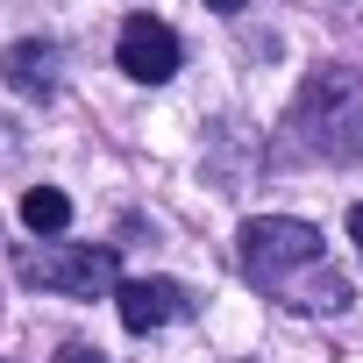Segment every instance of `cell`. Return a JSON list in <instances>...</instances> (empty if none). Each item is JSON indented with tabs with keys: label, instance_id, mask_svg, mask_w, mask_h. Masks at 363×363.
I'll use <instances>...</instances> for the list:
<instances>
[{
	"label": "cell",
	"instance_id": "10",
	"mask_svg": "<svg viewBox=\"0 0 363 363\" xmlns=\"http://www.w3.org/2000/svg\"><path fill=\"white\" fill-rule=\"evenodd\" d=\"M207 8H214V15H242V0H207Z\"/></svg>",
	"mask_w": 363,
	"mask_h": 363
},
{
	"label": "cell",
	"instance_id": "6",
	"mask_svg": "<svg viewBox=\"0 0 363 363\" xmlns=\"http://www.w3.org/2000/svg\"><path fill=\"white\" fill-rule=\"evenodd\" d=\"M0 72H8V86L22 100H50L57 93V72H65V50L29 36V43H8V57H0Z\"/></svg>",
	"mask_w": 363,
	"mask_h": 363
},
{
	"label": "cell",
	"instance_id": "11",
	"mask_svg": "<svg viewBox=\"0 0 363 363\" xmlns=\"http://www.w3.org/2000/svg\"><path fill=\"white\" fill-rule=\"evenodd\" d=\"M235 363H242V356H235Z\"/></svg>",
	"mask_w": 363,
	"mask_h": 363
},
{
	"label": "cell",
	"instance_id": "2",
	"mask_svg": "<svg viewBox=\"0 0 363 363\" xmlns=\"http://www.w3.org/2000/svg\"><path fill=\"white\" fill-rule=\"evenodd\" d=\"M285 128H292L313 157H328V164H356V157H363V72H349V65H320V72H306V86H299Z\"/></svg>",
	"mask_w": 363,
	"mask_h": 363
},
{
	"label": "cell",
	"instance_id": "1",
	"mask_svg": "<svg viewBox=\"0 0 363 363\" xmlns=\"http://www.w3.org/2000/svg\"><path fill=\"white\" fill-rule=\"evenodd\" d=\"M235 271H242L257 292L285 299V306H299V299H306V292H299V278H313L320 292H342V299H349V285L328 271L320 228H306V221H285V214L242 221V235H235Z\"/></svg>",
	"mask_w": 363,
	"mask_h": 363
},
{
	"label": "cell",
	"instance_id": "4",
	"mask_svg": "<svg viewBox=\"0 0 363 363\" xmlns=\"http://www.w3.org/2000/svg\"><path fill=\"white\" fill-rule=\"evenodd\" d=\"M114 57H121V72H128L135 86H164V79H178V36H171L164 15H128Z\"/></svg>",
	"mask_w": 363,
	"mask_h": 363
},
{
	"label": "cell",
	"instance_id": "9",
	"mask_svg": "<svg viewBox=\"0 0 363 363\" xmlns=\"http://www.w3.org/2000/svg\"><path fill=\"white\" fill-rule=\"evenodd\" d=\"M349 242H356V257H363V200L349 207Z\"/></svg>",
	"mask_w": 363,
	"mask_h": 363
},
{
	"label": "cell",
	"instance_id": "3",
	"mask_svg": "<svg viewBox=\"0 0 363 363\" xmlns=\"http://www.w3.org/2000/svg\"><path fill=\"white\" fill-rule=\"evenodd\" d=\"M15 271H22V285H43V292H65V299H100V292H121V257H114L107 242L29 250Z\"/></svg>",
	"mask_w": 363,
	"mask_h": 363
},
{
	"label": "cell",
	"instance_id": "8",
	"mask_svg": "<svg viewBox=\"0 0 363 363\" xmlns=\"http://www.w3.org/2000/svg\"><path fill=\"white\" fill-rule=\"evenodd\" d=\"M57 363H100V349H86V342H72V349H57Z\"/></svg>",
	"mask_w": 363,
	"mask_h": 363
},
{
	"label": "cell",
	"instance_id": "5",
	"mask_svg": "<svg viewBox=\"0 0 363 363\" xmlns=\"http://www.w3.org/2000/svg\"><path fill=\"white\" fill-rule=\"evenodd\" d=\"M114 306H121V328L150 335V328H164V320H178V313H186V292H178L171 278H121Z\"/></svg>",
	"mask_w": 363,
	"mask_h": 363
},
{
	"label": "cell",
	"instance_id": "7",
	"mask_svg": "<svg viewBox=\"0 0 363 363\" xmlns=\"http://www.w3.org/2000/svg\"><path fill=\"white\" fill-rule=\"evenodd\" d=\"M22 228H29V235H65V228H72V200H65L57 186H29V193H22Z\"/></svg>",
	"mask_w": 363,
	"mask_h": 363
}]
</instances>
